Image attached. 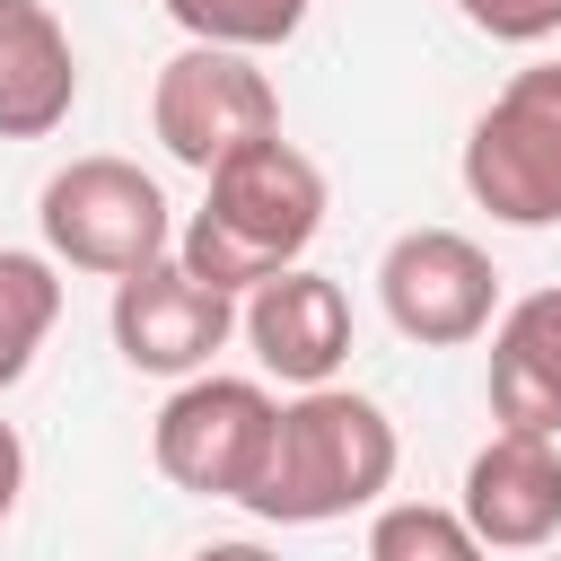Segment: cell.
<instances>
[{
	"label": "cell",
	"mask_w": 561,
	"mask_h": 561,
	"mask_svg": "<svg viewBox=\"0 0 561 561\" xmlns=\"http://www.w3.org/2000/svg\"><path fill=\"white\" fill-rule=\"evenodd\" d=\"M272 421H280V403H272L254 377L193 368V377L158 403L149 456H158V473H167L175 491H193V500H245L254 473H263Z\"/></svg>",
	"instance_id": "obj_5"
},
{
	"label": "cell",
	"mask_w": 561,
	"mask_h": 561,
	"mask_svg": "<svg viewBox=\"0 0 561 561\" xmlns=\"http://www.w3.org/2000/svg\"><path fill=\"white\" fill-rule=\"evenodd\" d=\"M202 210L175 228V263L202 272L210 289L245 298L254 280H272L280 263H298L324 228V175L298 140L263 131L245 149H228L210 175H202Z\"/></svg>",
	"instance_id": "obj_1"
},
{
	"label": "cell",
	"mask_w": 561,
	"mask_h": 561,
	"mask_svg": "<svg viewBox=\"0 0 561 561\" xmlns=\"http://www.w3.org/2000/svg\"><path fill=\"white\" fill-rule=\"evenodd\" d=\"M228 333H237V298L210 289L202 272H184L175 245L114 280V351L140 377H193V368L219 359Z\"/></svg>",
	"instance_id": "obj_8"
},
{
	"label": "cell",
	"mask_w": 561,
	"mask_h": 561,
	"mask_svg": "<svg viewBox=\"0 0 561 561\" xmlns=\"http://www.w3.org/2000/svg\"><path fill=\"white\" fill-rule=\"evenodd\" d=\"M35 219H44L53 263L105 272V280H123V272H140V263H158L175 245V210H167L158 175H140L131 158H70L44 184Z\"/></svg>",
	"instance_id": "obj_4"
},
{
	"label": "cell",
	"mask_w": 561,
	"mask_h": 561,
	"mask_svg": "<svg viewBox=\"0 0 561 561\" xmlns=\"http://www.w3.org/2000/svg\"><path fill=\"white\" fill-rule=\"evenodd\" d=\"M237 333L254 342V359H263L280 386H324V377L351 359V298H342V280H324V272H307V263H280L272 280L245 289Z\"/></svg>",
	"instance_id": "obj_9"
},
{
	"label": "cell",
	"mask_w": 561,
	"mask_h": 561,
	"mask_svg": "<svg viewBox=\"0 0 561 561\" xmlns=\"http://www.w3.org/2000/svg\"><path fill=\"white\" fill-rule=\"evenodd\" d=\"M465 193L500 228H552L561 219V61L517 70L482 123L465 131Z\"/></svg>",
	"instance_id": "obj_3"
},
{
	"label": "cell",
	"mask_w": 561,
	"mask_h": 561,
	"mask_svg": "<svg viewBox=\"0 0 561 561\" xmlns=\"http://www.w3.org/2000/svg\"><path fill=\"white\" fill-rule=\"evenodd\" d=\"M316 0H167V18L193 44H237V53H272L307 26Z\"/></svg>",
	"instance_id": "obj_14"
},
{
	"label": "cell",
	"mask_w": 561,
	"mask_h": 561,
	"mask_svg": "<svg viewBox=\"0 0 561 561\" xmlns=\"http://www.w3.org/2000/svg\"><path fill=\"white\" fill-rule=\"evenodd\" d=\"M465 526L473 543L535 552L561 535V438L552 430H508L465 465Z\"/></svg>",
	"instance_id": "obj_10"
},
{
	"label": "cell",
	"mask_w": 561,
	"mask_h": 561,
	"mask_svg": "<svg viewBox=\"0 0 561 561\" xmlns=\"http://www.w3.org/2000/svg\"><path fill=\"white\" fill-rule=\"evenodd\" d=\"M149 131H158V149L175 167L210 175L228 149L280 131V96L254 70V53H237V44H184L158 70V88H149Z\"/></svg>",
	"instance_id": "obj_6"
},
{
	"label": "cell",
	"mask_w": 561,
	"mask_h": 561,
	"mask_svg": "<svg viewBox=\"0 0 561 561\" xmlns=\"http://www.w3.org/2000/svg\"><path fill=\"white\" fill-rule=\"evenodd\" d=\"M465 26H482L491 44H543L561 35V0H456Z\"/></svg>",
	"instance_id": "obj_16"
},
{
	"label": "cell",
	"mask_w": 561,
	"mask_h": 561,
	"mask_svg": "<svg viewBox=\"0 0 561 561\" xmlns=\"http://www.w3.org/2000/svg\"><path fill=\"white\" fill-rule=\"evenodd\" d=\"M18 491H26V447H18V430L0 421V517L18 508Z\"/></svg>",
	"instance_id": "obj_17"
},
{
	"label": "cell",
	"mask_w": 561,
	"mask_h": 561,
	"mask_svg": "<svg viewBox=\"0 0 561 561\" xmlns=\"http://www.w3.org/2000/svg\"><path fill=\"white\" fill-rule=\"evenodd\" d=\"M491 421L561 438V289H535L491 324Z\"/></svg>",
	"instance_id": "obj_12"
},
{
	"label": "cell",
	"mask_w": 561,
	"mask_h": 561,
	"mask_svg": "<svg viewBox=\"0 0 561 561\" xmlns=\"http://www.w3.org/2000/svg\"><path fill=\"white\" fill-rule=\"evenodd\" d=\"M377 298L394 316L403 342H430V351H456V342H482L491 316H500V272L473 237L456 228H403L377 263Z\"/></svg>",
	"instance_id": "obj_7"
},
{
	"label": "cell",
	"mask_w": 561,
	"mask_h": 561,
	"mask_svg": "<svg viewBox=\"0 0 561 561\" xmlns=\"http://www.w3.org/2000/svg\"><path fill=\"white\" fill-rule=\"evenodd\" d=\"M53 324H61V280H53V263L26 254V245H0V394L35 368V351H44Z\"/></svg>",
	"instance_id": "obj_13"
},
{
	"label": "cell",
	"mask_w": 561,
	"mask_h": 561,
	"mask_svg": "<svg viewBox=\"0 0 561 561\" xmlns=\"http://www.w3.org/2000/svg\"><path fill=\"white\" fill-rule=\"evenodd\" d=\"M79 105V53L44 0H0V140H44Z\"/></svg>",
	"instance_id": "obj_11"
},
{
	"label": "cell",
	"mask_w": 561,
	"mask_h": 561,
	"mask_svg": "<svg viewBox=\"0 0 561 561\" xmlns=\"http://www.w3.org/2000/svg\"><path fill=\"white\" fill-rule=\"evenodd\" d=\"M394 421L351 394V386H298L272 421V447H263V473L237 508H254L263 526H333L368 500H386L394 482Z\"/></svg>",
	"instance_id": "obj_2"
},
{
	"label": "cell",
	"mask_w": 561,
	"mask_h": 561,
	"mask_svg": "<svg viewBox=\"0 0 561 561\" xmlns=\"http://www.w3.org/2000/svg\"><path fill=\"white\" fill-rule=\"evenodd\" d=\"M368 552H377V561H473L482 543H473L465 508H421V500H403V508H377Z\"/></svg>",
	"instance_id": "obj_15"
}]
</instances>
